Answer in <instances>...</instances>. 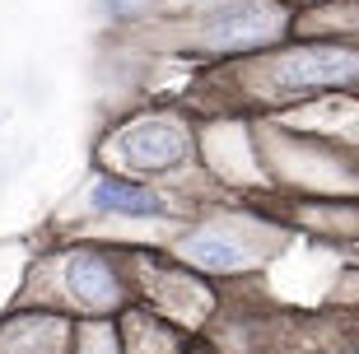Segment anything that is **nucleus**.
Here are the masks:
<instances>
[{
	"instance_id": "f257e3e1",
	"label": "nucleus",
	"mask_w": 359,
	"mask_h": 354,
	"mask_svg": "<svg viewBox=\"0 0 359 354\" xmlns=\"http://www.w3.org/2000/svg\"><path fill=\"white\" fill-rule=\"evenodd\" d=\"M126 154H131V163H140V168H168V163H177V158L187 154V144L173 126L149 121V126H140V131L126 140Z\"/></svg>"
},
{
	"instance_id": "f03ea898",
	"label": "nucleus",
	"mask_w": 359,
	"mask_h": 354,
	"mask_svg": "<svg viewBox=\"0 0 359 354\" xmlns=\"http://www.w3.org/2000/svg\"><path fill=\"white\" fill-rule=\"evenodd\" d=\"M359 75V56H346V52H304L285 61L280 79L285 84H304V79H355Z\"/></svg>"
},
{
	"instance_id": "7ed1b4c3",
	"label": "nucleus",
	"mask_w": 359,
	"mask_h": 354,
	"mask_svg": "<svg viewBox=\"0 0 359 354\" xmlns=\"http://www.w3.org/2000/svg\"><path fill=\"white\" fill-rule=\"evenodd\" d=\"M93 205L107 215H163V200L145 186H131V182H117V177H103L93 186Z\"/></svg>"
},
{
	"instance_id": "20e7f679",
	"label": "nucleus",
	"mask_w": 359,
	"mask_h": 354,
	"mask_svg": "<svg viewBox=\"0 0 359 354\" xmlns=\"http://www.w3.org/2000/svg\"><path fill=\"white\" fill-rule=\"evenodd\" d=\"M70 289H75L80 299H89V303H107L112 294H117V280H112V271H107L103 257L80 252V257L70 261Z\"/></svg>"
},
{
	"instance_id": "39448f33",
	"label": "nucleus",
	"mask_w": 359,
	"mask_h": 354,
	"mask_svg": "<svg viewBox=\"0 0 359 354\" xmlns=\"http://www.w3.org/2000/svg\"><path fill=\"white\" fill-rule=\"evenodd\" d=\"M187 252H191L201 266H233V261H238L233 243H224V238H191Z\"/></svg>"
}]
</instances>
